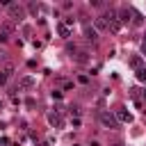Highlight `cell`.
<instances>
[{
    "label": "cell",
    "instance_id": "cell-10",
    "mask_svg": "<svg viewBox=\"0 0 146 146\" xmlns=\"http://www.w3.org/2000/svg\"><path fill=\"white\" fill-rule=\"evenodd\" d=\"M84 36H87V41H91V43H96V41H98V32H96L91 25H87V27H84Z\"/></svg>",
    "mask_w": 146,
    "mask_h": 146
},
{
    "label": "cell",
    "instance_id": "cell-5",
    "mask_svg": "<svg viewBox=\"0 0 146 146\" xmlns=\"http://www.w3.org/2000/svg\"><path fill=\"white\" fill-rule=\"evenodd\" d=\"M14 30H16L14 23H11V21H5V23L0 25V41H7V39L14 34Z\"/></svg>",
    "mask_w": 146,
    "mask_h": 146
},
{
    "label": "cell",
    "instance_id": "cell-6",
    "mask_svg": "<svg viewBox=\"0 0 146 146\" xmlns=\"http://www.w3.org/2000/svg\"><path fill=\"white\" fill-rule=\"evenodd\" d=\"M114 116H116L119 123H130V121H132V114H130L125 107H116V110H114Z\"/></svg>",
    "mask_w": 146,
    "mask_h": 146
},
{
    "label": "cell",
    "instance_id": "cell-16",
    "mask_svg": "<svg viewBox=\"0 0 146 146\" xmlns=\"http://www.w3.org/2000/svg\"><path fill=\"white\" fill-rule=\"evenodd\" d=\"M30 11H32V14H39L41 7H39V5H30Z\"/></svg>",
    "mask_w": 146,
    "mask_h": 146
},
{
    "label": "cell",
    "instance_id": "cell-11",
    "mask_svg": "<svg viewBox=\"0 0 146 146\" xmlns=\"http://www.w3.org/2000/svg\"><path fill=\"white\" fill-rule=\"evenodd\" d=\"M73 59L80 62V64H84V62H89V52H87V50H78V52L73 55Z\"/></svg>",
    "mask_w": 146,
    "mask_h": 146
},
{
    "label": "cell",
    "instance_id": "cell-7",
    "mask_svg": "<svg viewBox=\"0 0 146 146\" xmlns=\"http://www.w3.org/2000/svg\"><path fill=\"white\" fill-rule=\"evenodd\" d=\"M18 87H21V89H32V87H34V78H32V75H23V78L18 80Z\"/></svg>",
    "mask_w": 146,
    "mask_h": 146
},
{
    "label": "cell",
    "instance_id": "cell-20",
    "mask_svg": "<svg viewBox=\"0 0 146 146\" xmlns=\"http://www.w3.org/2000/svg\"><path fill=\"white\" fill-rule=\"evenodd\" d=\"M116 146H121V144H116Z\"/></svg>",
    "mask_w": 146,
    "mask_h": 146
},
{
    "label": "cell",
    "instance_id": "cell-18",
    "mask_svg": "<svg viewBox=\"0 0 146 146\" xmlns=\"http://www.w3.org/2000/svg\"><path fill=\"white\" fill-rule=\"evenodd\" d=\"M141 55H146V36H144V41H141Z\"/></svg>",
    "mask_w": 146,
    "mask_h": 146
},
{
    "label": "cell",
    "instance_id": "cell-13",
    "mask_svg": "<svg viewBox=\"0 0 146 146\" xmlns=\"http://www.w3.org/2000/svg\"><path fill=\"white\" fill-rule=\"evenodd\" d=\"M130 66H132V68H135V71H137V68H141V66H144V59H141V57H139V55H135V57H132V59H130Z\"/></svg>",
    "mask_w": 146,
    "mask_h": 146
},
{
    "label": "cell",
    "instance_id": "cell-8",
    "mask_svg": "<svg viewBox=\"0 0 146 146\" xmlns=\"http://www.w3.org/2000/svg\"><path fill=\"white\" fill-rule=\"evenodd\" d=\"M130 16H135V11H132L130 7H121V11H119L121 23H128V21H130Z\"/></svg>",
    "mask_w": 146,
    "mask_h": 146
},
{
    "label": "cell",
    "instance_id": "cell-9",
    "mask_svg": "<svg viewBox=\"0 0 146 146\" xmlns=\"http://www.w3.org/2000/svg\"><path fill=\"white\" fill-rule=\"evenodd\" d=\"M57 32H59V36H62V39H68V36H71V27H68L64 21H62V23H57Z\"/></svg>",
    "mask_w": 146,
    "mask_h": 146
},
{
    "label": "cell",
    "instance_id": "cell-14",
    "mask_svg": "<svg viewBox=\"0 0 146 146\" xmlns=\"http://www.w3.org/2000/svg\"><path fill=\"white\" fill-rule=\"evenodd\" d=\"M135 75H137V80H139V82H146V66L137 68V71H135Z\"/></svg>",
    "mask_w": 146,
    "mask_h": 146
},
{
    "label": "cell",
    "instance_id": "cell-17",
    "mask_svg": "<svg viewBox=\"0 0 146 146\" xmlns=\"http://www.w3.org/2000/svg\"><path fill=\"white\" fill-rule=\"evenodd\" d=\"M5 82H7V75H5L2 71H0V84H5Z\"/></svg>",
    "mask_w": 146,
    "mask_h": 146
},
{
    "label": "cell",
    "instance_id": "cell-4",
    "mask_svg": "<svg viewBox=\"0 0 146 146\" xmlns=\"http://www.w3.org/2000/svg\"><path fill=\"white\" fill-rule=\"evenodd\" d=\"M48 123H50L52 128H64V116H62V112L52 110V112L48 114Z\"/></svg>",
    "mask_w": 146,
    "mask_h": 146
},
{
    "label": "cell",
    "instance_id": "cell-1",
    "mask_svg": "<svg viewBox=\"0 0 146 146\" xmlns=\"http://www.w3.org/2000/svg\"><path fill=\"white\" fill-rule=\"evenodd\" d=\"M103 18H105V23H107V30H112V32H119L121 30V18H119V11H114V9H107L105 14H103Z\"/></svg>",
    "mask_w": 146,
    "mask_h": 146
},
{
    "label": "cell",
    "instance_id": "cell-19",
    "mask_svg": "<svg viewBox=\"0 0 146 146\" xmlns=\"http://www.w3.org/2000/svg\"><path fill=\"white\" fill-rule=\"evenodd\" d=\"M141 98H144V100H146V89H144V91H141Z\"/></svg>",
    "mask_w": 146,
    "mask_h": 146
},
{
    "label": "cell",
    "instance_id": "cell-2",
    "mask_svg": "<svg viewBox=\"0 0 146 146\" xmlns=\"http://www.w3.org/2000/svg\"><path fill=\"white\" fill-rule=\"evenodd\" d=\"M98 121H100V125H103V128H110V130L119 125V121H116L114 112H110V110H103V112L98 114Z\"/></svg>",
    "mask_w": 146,
    "mask_h": 146
},
{
    "label": "cell",
    "instance_id": "cell-15",
    "mask_svg": "<svg viewBox=\"0 0 146 146\" xmlns=\"http://www.w3.org/2000/svg\"><path fill=\"white\" fill-rule=\"evenodd\" d=\"M2 73H5V75H7V78H9V75H11V73H14V66H11V64H7V66H5V71H2Z\"/></svg>",
    "mask_w": 146,
    "mask_h": 146
},
{
    "label": "cell",
    "instance_id": "cell-3",
    "mask_svg": "<svg viewBox=\"0 0 146 146\" xmlns=\"http://www.w3.org/2000/svg\"><path fill=\"white\" fill-rule=\"evenodd\" d=\"M7 11H9V18H11V23H21V21L25 18V9H23L18 2H11V5L7 7Z\"/></svg>",
    "mask_w": 146,
    "mask_h": 146
},
{
    "label": "cell",
    "instance_id": "cell-12",
    "mask_svg": "<svg viewBox=\"0 0 146 146\" xmlns=\"http://www.w3.org/2000/svg\"><path fill=\"white\" fill-rule=\"evenodd\" d=\"M94 30H107V23H105L103 16H96L94 18Z\"/></svg>",
    "mask_w": 146,
    "mask_h": 146
}]
</instances>
